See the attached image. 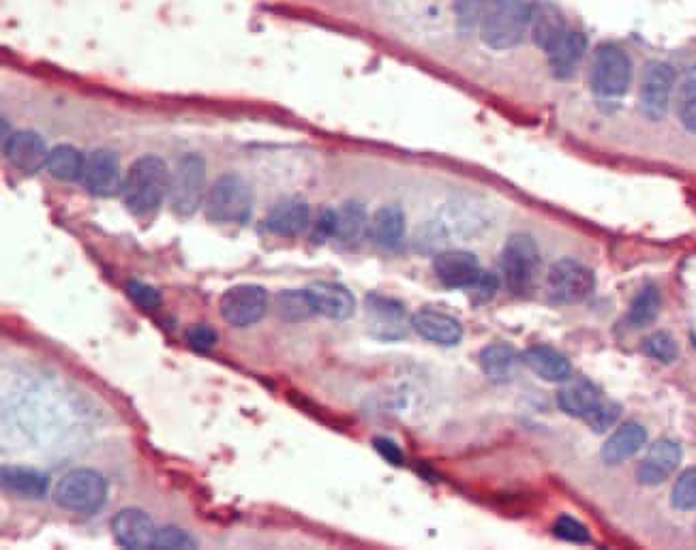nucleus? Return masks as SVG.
<instances>
[{
    "mask_svg": "<svg viewBox=\"0 0 696 550\" xmlns=\"http://www.w3.org/2000/svg\"><path fill=\"white\" fill-rule=\"evenodd\" d=\"M675 71L667 63H649L641 78V110L649 120L664 118L669 110Z\"/></svg>",
    "mask_w": 696,
    "mask_h": 550,
    "instance_id": "nucleus-12",
    "label": "nucleus"
},
{
    "mask_svg": "<svg viewBox=\"0 0 696 550\" xmlns=\"http://www.w3.org/2000/svg\"><path fill=\"white\" fill-rule=\"evenodd\" d=\"M557 403L568 416L583 418L585 422H589L596 416V411L607 403V399H604L602 392L589 379L568 377V384L557 394Z\"/></svg>",
    "mask_w": 696,
    "mask_h": 550,
    "instance_id": "nucleus-16",
    "label": "nucleus"
},
{
    "mask_svg": "<svg viewBox=\"0 0 696 550\" xmlns=\"http://www.w3.org/2000/svg\"><path fill=\"white\" fill-rule=\"evenodd\" d=\"M647 441V433L641 424L628 422L609 437L602 448V461L607 465H619L628 461L630 456L637 454Z\"/></svg>",
    "mask_w": 696,
    "mask_h": 550,
    "instance_id": "nucleus-23",
    "label": "nucleus"
},
{
    "mask_svg": "<svg viewBox=\"0 0 696 550\" xmlns=\"http://www.w3.org/2000/svg\"><path fill=\"white\" fill-rule=\"evenodd\" d=\"M3 486L24 499H41L48 495L50 478L30 467H3Z\"/></svg>",
    "mask_w": 696,
    "mask_h": 550,
    "instance_id": "nucleus-26",
    "label": "nucleus"
},
{
    "mask_svg": "<svg viewBox=\"0 0 696 550\" xmlns=\"http://www.w3.org/2000/svg\"><path fill=\"white\" fill-rule=\"evenodd\" d=\"M335 229H337V210L326 208L320 219L315 223L313 229V240L315 242H324L326 238H335Z\"/></svg>",
    "mask_w": 696,
    "mask_h": 550,
    "instance_id": "nucleus-40",
    "label": "nucleus"
},
{
    "mask_svg": "<svg viewBox=\"0 0 696 550\" xmlns=\"http://www.w3.org/2000/svg\"><path fill=\"white\" fill-rule=\"evenodd\" d=\"M367 227V212L365 206L358 202H347L343 204L341 210H337V229H335V238L352 242L356 238L362 236Z\"/></svg>",
    "mask_w": 696,
    "mask_h": 550,
    "instance_id": "nucleus-30",
    "label": "nucleus"
},
{
    "mask_svg": "<svg viewBox=\"0 0 696 550\" xmlns=\"http://www.w3.org/2000/svg\"><path fill=\"white\" fill-rule=\"evenodd\" d=\"M532 7L525 0H491L480 20V37L491 50L517 45L529 28Z\"/></svg>",
    "mask_w": 696,
    "mask_h": 550,
    "instance_id": "nucleus-2",
    "label": "nucleus"
},
{
    "mask_svg": "<svg viewBox=\"0 0 696 550\" xmlns=\"http://www.w3.org/2000/svg\"><path fill=\"white\" fill-rule=\"evenodd\" d=\"M193 548H198V542H195L185 529H178V527L159 529L155 546H153V550H193Z\"/></svg>",
    "mask_w": 696,
    "mask_h": 550,
    "instance_id": "nucleus-34",
    "label": "nucleus"
},
{
    "mask_svg": "<svg viewBox=\"0 0 696 550\" xmlns=\"http://www.w3.org/2000/svg\"><path fill=\"white\" fill-rule=\"evenodd\" d=\"M660 292H658V287L654 285H647L643 287L639 296L634 298L632 302V307H630V324L632 326H637V328H643V326H649L654 322V319L658 317L660 313Z\"/></svg>",
    "mask_w": 696,
    "mask_h": 550,
    "instance_id": "nucleus-31",
    "label": "nucleus"
},
{
    "mask_svg": "<svg viewBox=\"0 0 696 550\" xmlns=\"http://www.w3.org/2000/svg\"><path fill=\"white\" fill-rule=\"evenodd\" d=\"M553 533L555 538L564 540V542H572V544H585L589 542V533L585 529V525H581L577 518H572L568 514H562L553 525Z\"/></svg>",
    "mask_w": 696,
    "mask_h": 550,
    "instance_id": "nucleus-36",
    "label": "nucleus"
},
{
    "mask_svg": "<svg viewBox=\"0 0 696 550\" xmlns=\"http://www.w3.org/2000/svg\"><path fill=\"white\" fill-rule=\"evenodd\" d=\"M253 210V193L240 174H223L206 195V217L215 223H245Z\"/></svg>",
    "mask_w": 696,
    "mask_h": 550,
    "instance_id": "nucleus-4",
    "label": "nucleus"
},
{
    "mask_svg": "<svg viewBox=\"0 0 696 550\" xmlns=\"http://www.w3.org/2000/svg\"><path fill=\"white\" fill-rule=\"evenodd\" d=\"M172 172L157 155H144L135 159L123 180V202L133 215H148L157 210L165 197L170 195Z\"/></svg>",
    "mask_w": 696,
    "mask_h": 550,
    "instance_id": "nucleus-1",
    "label": "nucleus"
},
{
    "mask_svg": "<svg viewBox=\"0 0 696 550\" xmlns=\"http://www.w3.org/2000/svg\"><path fill=\"white\" fill-rule=\"evenodd\" d=\"M367 324L369 332L380 341H399L405 339L410 330L405 307L399 300H392L380 294L367 296Z\"/></svg>",
    "mask_w": 696,
    "mask_h": 550,
    "instance_id": "nucleus-10",
    "label": "nucleus"
},
{
    "mask_svg": "<svg viewBox=\"0 0 696 550\" xmlns=\"http://www.w3.org/2000/svg\"><path fill=\"white\" fill-rule=\"evenodd\" d=\"M677 114L682 125L690 131L696 133V80H690L679 90V101H677Z\"/></svg>",
    "mask_w": 696,
    "mask_h": 550,
    "instance_id": "nucleus-35",
    "label": "nucleus"
},
{
    "mask_svg": "<svg viewBox=\"0 0 696 550\" xmlns=\"http://www.w3.org/2000/svg\"><path fill=\"white\" fill-rule=\"evenodd\" d=\"M478 360L484 375L495 381H504L514 371V364H517V351L506 343H493L480 351Z\"/></svg>",
    "mask_w": 696,
    "mask_h": 550,
    "instance_id": "nucleus-28",
    "label": "nucleus"
},
{
    "mask_svg": "<svg viewBox=\"0 0 696 550\" xmlns=\"http://www.w3.org/2000/svg\"><path fill=\"white\" fill-rule=\"evenodd\" d=\"M529 28H532L534 41L540 45L544 52H549L553 45L568 33L562 11H559L551 3H538L532 7V15H529Z\"/></svg>",
    "mask_w": 696,
    "mask_h": 550,
    "instance_id": "nucleus-21",
    "label": "nucleus"
},
{
    "mask_svg": "<svg viewBox=\"0 0 696 550\" xmlns=\"http://www.w3.org/2000/svg\"><path fill=\"white\" fill-rule=\"evenodd\" d=\"M412 328L435 345H446L452 347L461 341L463 328L455 317L435 311V309H420L412 315Z\"/></svg>",
    "mask_w": 696,
    "mask_h": 550,
    "instance_id": "nucleus-19",
    "label": "nucleus"
},
{
    "mask_svg": "<svg viewBox=\"0 0 696 550\" xmlns=\"http://www.w3.org/2000/svg\"><path fill=\"white\" fill-rule=\"evenodd\" d=\"M373 448L380 452V456L384 458V461L392 463V465H403V452L401 448L397 446L395 441L392 439H386V437H375L373 439Z\"/></svg>",
    "mask_w": 696,
    "mask_h": 550,
    "instance_id": "nucleus-41",
    "label": "nucleus"
},
{
    "mask_svg": "<svg viewBox=\"0 0 696 550\" xmlns=\"http://www.w3.org/2000/svg\"><path fill=\"white\" fill-rule=\"evenodd\" d=\"M487 5H489L487 0H455V13H457L459 28L472 30L482 20Z\"/></svg>",
    "mask_w": 696,
    "mask_h": 550,
    "instance_id": "nucleus-38",
    "label": "nucleus"
},
{
    "mask_svg": "<svg viewBox=\"0 0 696 550\" xmlns=\"http://www.w3.org/2000/svg\"><path fill=\"white\" fill-rule=\"evenodd\" d=\"M5 155L13 167L24 174H37L48 165L50 150L37 131H15L5 142Z\"/></svg>",
    "mask_w": 696,
    "mask_h": 550,
    "instance_id": "nucleus-15",
    "label": "nucleus"
},
{
    "mask_svg": "<svg viewBox=\"0 0 696 550\" xmlns=\"http://www.w3.org/2000/svg\"><path fill=\"white\" fill-rule=\"evenodd\" d=\"M369 227L373 240L380 244V247L395 249L399 247V242L405 234V212L395 204H386L375 212Z\"/></svg>",
    "mask_w": 696,
    "mask_h": 550,
    "instance_id": "nucleus-25",
    "label": "nucleus"
},
{
    "mask_svg": "<svg viewBox=\"0 0 696 550\" xmlns=\"http://www.w3.org/2000/svg\"><path fill=\"white\" fill-rule=\"evenodd\" d=\"M221 317L230 326L249 328L260 322L268 311V292L262 285H236L230 287L219 300Z\"/></svg>",
    "mask_w": 696,
    "mask_h": 550,
    "instance_id": "nucleus-9",
    "label": "nucleus"
},
{
    "mask_svg": "<svg viewBox=\"0 0 696 550\" xmlns=\"http://www.w3.org/2000/svg\"><path fill=\"white\" fill-rule=\"evenodd\" d=\"M84 167H86V157L78 148H73L69 144H60L50 150L45 170H48L50 176H54L56 180L75 182V180H82Z\"/></svg>",
    "mask_w": 696,
    "mask_h": 550,
    "instance_id": "nucleus-27",
    "label": "nucleus"
},
{
    "mask_svg": "<svg viewBox=\"0 0 696 550\" xmlns=\"http://www.w3.org/2000/svg\"><path fill=\"white\" fill-rule=\"evenodd\" d=\"M632 80V63L628 54L617 45H602L596 52L592 67V88L598 97H622Z\"/></svg>",
    "mask_w": 696,
    "mask_h": 550,
    "instance_id": "nucleus-8",
    "label": "nucleus"
},
{
    "mask_svg": "<svg viewBox=\"0 0 696 550\" xmlns=\"http://www.w3.org/2000/svg\"><path fill=\"white\" fill-rule=\"evenodd\" d=\"M185 336L191 349L200 351V354H206V351L213 349L219 341V332L210 324H193L191 328H187Z\"/></svg>",
    "mask_w": 696,
    "mask_h": 550,
    "instance_id": "nucleus-39",
    "label": "nucleus"
},
{
    "mask_svg": "<svg viewBox=\"0 0 696 550\" xmlns=\"http://www.w3.org/2000/svg\"><path fill=\"white\" fill-rule=\"evenodd\" d=\"M272 309H275L277 317L281 322H305L311 315H315L313 302L309 298V292H298V289H287V292H281L275 296V302H272Z\"/></svg>",
    "mask_w": 696,
    "mask_h": 550,
    "instance_id": "nucleus-29",
    "label": "nucleus"
},
{
    "mask_svg": "<svg viewBox=\"0 0 696 550\" xmlns=\"http://www.w3.org/2000/svg\"><path fill=\"white\" fill-rule=\"evenodd\" d=\"M311 223V210L300 200H285L272 206L264 219V227L277 236H298Z\"/></svg>",
    "mask_w": 696,
    "mask_h": 550,
    "instance_id": "nucleus-20",
    "label": "nucleus"
},
{
    "mask_svg": "<svg viewBox=\"0 0 696 550\" xmlns=\"http://www.w3.org/2000/svg\"><path fill=\"white\" fill-rule=\"evenodd\" d=\"M108 499V480L95 469H73L54 488V501L73 514H93Z\"/></svg>",
    "mask_w": 696,
    "mask_h": 550,
    "instance_id": "nucleus-3",
    "label": "nucleus"
},
{
    "mask_svg": "<svg viewBox=\"0 0 696 550\" xmlns=\"http://www.w3.org/2000/svg\"><path fill=\"white\" fill-rule=\"evenodd\" d=\"M433 270L442 285L450 289H472L480 277L482 268L478 257L469 251H444L435 257Z\"/></svg>",
    "mask_w": 696,
    "mask_h": 550,
    "instance_id": "nucleus-14",
    "label": "nucleus"
},
{
    "mask_svg": "<svg viewBox=\"0 0 696 550\" xmlns=\"http://www.w3.org/2000/svg\"><path fill=\"white\" fill-rule=\"evenodd\" d=\"M540 272V251L532 236H512L502 253V274L512 294L525 296Z\"/></svg>",
    "mask_w": 696,
    "mask_h": 550,
    "instance_id": "nucleus-5",
    "label": "nucleus"
},
{
    "mask_svg": "<svg viewBox=\"0 0 696 550\" xmlns=\"http://www.w3.org/2000/svg\"><path fill=\"white\" fill-rule=\"evenodd\" d=\"M594 274L577 259L564 257L547 272V298L553 304H577L594 292Z\"/></svg>",
    "mask_w": 696,
    "mask_h": 550,
    "instance_id": "nucleus-6",
    "label": "nucleus"
},
{
    "mask_svg": "<svg viewBox=\"0 0 696 550\" xmlns=\"http://www.w3.org/2000/svg\"><path fill=\"white\" fill-rule=\"evenodd\" d=\"M129 298L138 304L142 311H157L161 307V296L153 285L142 281H129L127 283Z\"/></svg>",
    "mask_w": 696,
    "mask_h": 550,
    "instance_id": "nucleus-37",
    "label": "nucleus"
},
{
    "mask_svg": "<svg viewBox=\"0 0 696 550\" xmlns=\"http://www.w3.org/2000/svg\"><path fill=\"white\" fill-rule=\"evenodd\" d=\"M679 461H682V448L671 439H660L649 448L647 456L641 461L637 478L645 486L662 484L677 469Z\"/></svg>",
    "mask_w": 696,
    "mask_h": 550,
    "instance_id": "nucleus-18",
    "label": "nucleus"
},
{
    "mask_svg": "<svg viewBox=\"0 0 696 550\" xmlns=\"http://www.w3.org/2000/svg\"><path fill=\"white\" fill-rule=\"evenodd\" d=\"M643 349H645V354L647 356H652L660 362H673L679 354V349H677V343L671 334L667 332H656L649 336V339H645L643 343Z\"/></svg>",
    "mask_w": 696,
    "mask_h": 550,
    "instance_id": "nucleus-33",
    "label": "nucleus"
},
{
    "mask_svg": "<svg viewBox=\"0 0 696 550\" xmlns=\"http://www.w3.org/2000/svg\"><path fill=\"white\" fill-rule=\"evenodd\" d=\"M523 360L540 379L547 381H568L572 373L570 360L564 354H559L557 349L547 345L529 347L523 354Z\"/></svg>",
    "mask_w": 696,
    "mask_h": 550,
    "instance_id": "nucleus-24",
    "label": "nucleus"
},
{
    "mask_svg": "<svg viewBox=\"0 0 696 550\" xmlns=\"http://www.w3.org/2000/svg\"><path fill=\"white\" fill-rule=\"evenodd\" d=\"M206 189V163L200 155H185L172 172L170 202L176 215L191 217L202 206Z\"/></svg>",
    "mask_w": 696,
    "mask_h": 550,
    "instance_id": "nucleus-7",
    "label": "nucleus"
},
{
    "mask_svg": "<svg viewBox=\"0 0 696 550\" xmlns=\"http://www.w3.org/2000/svg\"><path fill=\"white\" fill-rule=\"evenodd\" d=\"M585 50H587L585 35L577 33V30H568V33L547 52L551 71L562 80L570 78V75L577 71L579 63L583 60Z\"/></svg>",
    "mask_w": 696,
    "mask_h": 550,
    "instance_id": "nucleus-22",
    "label": "nucleus"
},
{
    "mask_svg": "<svg viewBox=\"0 0 696 550\" xmlns=\"http://www.w3.org/2000/svg\"><path fill=\"white\" fill-rule=\"evenodd\" d=\"M671 501L677 510H694L696 508V467L684 471L673 486Z\"/></svg>",
    "mask_w": 696,
    "mask_h": 550,
    "instance_id": "nucleus-32",
    "label": "nucleus"
},
{
    "mask_svg": "<svg viewBox=\"0 0 696 550\" xmlns=\"http://www.w3.org/2000/svg\"><path fill=\"white\" fill-rule=\"evenodd\" d=\"M307 292L313 302L315 315H324L326 319H332V322L350 319L356 311V300L352 292L339 283H313Z\"/></svg>",
    "mask_w": 696,
    "mask_h": 550,
    "instance_id": "nucleus-17",
    "label": "nucleus"
},
{
    "mask_svg": "<svg viewBox=\"0 0 696 550\" xmlns=\"http://www.w3.org/2000/svg\"><path fill=\"white\" fill-rule=\"evenodd\" d=\"M155 521L140 508H125L120 510L112 521L114 540L123 548L146 550L155 546L157 538Z\"/></svg>",
    "mask_w": 696,
    "mask_h": 550,
    "instance_id": "nucleus-13",
    "label": "nucleus"
},
{
    "mask_svg": "<svg viewBox=\"0 0 696 550\" xmlns=\"http://www.w3.org/2000/svg\"><path fill=\"white\" fill-rule=\"evenodd\" d=\"M123 174L116 152L110 148H97L86 157L82 182L88 193L97 197H112L123 191Z\"/></svg>",
    "mask_w": 696,
    "mask_h": 550,
    "instance_id": "nucleus-11",
    "label": "nucleus"
}]
</instances>
